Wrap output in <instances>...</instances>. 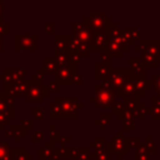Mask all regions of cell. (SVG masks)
<instances>
[{
	"instance_id": "6da1fadb",
	"label": "cell",
	"mask_w": 160,
	"mask_h": 160,
	"mask_svg": "<svg viewBox=\"0 0 160 160\" xmlns=\"http://www.w3.org/2000/svg\"><path fill=\"white\" fill-rule=\"evenodd\" d=\"M6 158V150L4 149V144H0V160H4Z\"/></svg>"
},
{
	"instance_id": "7a4b0ae2",
	"label": "cell",
	"mask_w": 160,
	"mask_h": 160,
	"mask_svg": "<svg viewBox=\"0 0 160 160\" xmlns=\"http://www.w3.org/2000/svg\"><path fill=\"white\" fill-rule=\"evenodd\" d=\"M0 6H1V4H0Z\"/></svg>"
}]
</instances>
